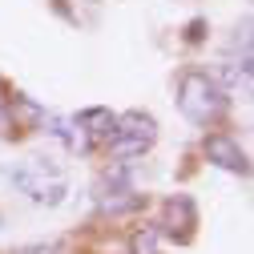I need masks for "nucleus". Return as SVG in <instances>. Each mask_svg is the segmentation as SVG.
I'll return each mask as SVG.
<instances>
[{
	"label": "nucleus",
	"instance_id": "nucleus-1",
	"mask_svg": "<svg viewBox=\"0 0 254 254\" xmlns=\"http://www.w3.org/2000/svg\"><path fill=\"white\" fill-rule=\"evenodd\" d=\"M178 105H182V113L194 125H210V121H218L222 113H226V93L214 85V77L194 69V73H186L182 85H178Z\"/></svg>",
	"mask_w": 254,
	"mask_h": 254
},
{
	"label": "nucleus",
	"instance_id": "nucleus-2",
	"mask_svg": "<svg viewBox=\"0 0 254 254\" xmlns=\"http://www.w3.org/2000/svg\"><path fill=\"white\" fill-rule=\"evenodd\" d=\"M153 137H157V125H153L149 113H125V117L113 121V137L105 145H109L113 157H137L153 145Z\"/></svg>",
	"mask_w": 254,
	"mask_h": 254
},
{
	"label": "nucleus",
	"instance_id": "nucleus-3",
	"mask_svg": "<svg viewBox=\"0 0 254 254\" xmlns=\"http://www.w3.org/2000/svg\"><path fill=\"white\" fill-rule=\"evenodd\" d=\"M202 153H206V162H214L218 170H230V174H246V170H250L242 145H238L230 133H210V137L202 141Z\"/></svg>",
	"mask_w": 254,
	"mask_h": 254
},
{
	"label": "nucleus",
	"instance_id": "nucleus-4",
	"mask_svg": "<svg viewBox=\"0 0 254 254\" xmlns=\"http://www.w3.org/2000/svg\"><path fill=\"white\" fill-rule=\"evenodd\" d=\"M113 113L109 109H85V113H77V129H81V145H97V141H109L113 137Z\"/></svg>",
	"mask_w": 254,
	"mask_h": 254
},
{
	"label": "nucleus",
	"instance_id": "nucleus-5",
	"mask_svg": "<svg viewBox=\"0 0 254 254\" xmlns=\"http://www.w3.org/2000/svg\"><path fill=\"white\" fill-rule=\"evenodd\" d=\"M166 222H170V230L178 226V242H186L190 234H194V222H198L194 202H190V198H182V194H174V198L166 202Z\"/></svg>",
	"mask_w": 254,
	"mask_h": 254
},
{
	"label": "nucleus",
	"instance_id": "nucleus-6",
	"mask_svg": "<svg viewBox=\"0 0 254 254\" xmlns=\"http://www.w3.org/2000/svg\"><path fill=\"white\" fill-rule=\"evenodd\" d=\"M133 254H157V230L153 226H141L133 234Z\"/></svg>",
	"mask_w": 254,
	"mask_h": 254
},
{
	"label": "nucleus",
	"instance_id": "nucleus-7",
	"mask_svg": "<svg viewBox=\"0 0 254 254\" xmlns=\"http://www.w3.org/2000/svg\"><path fill=\"white\" fill-rule=\"evenodd\" d=\"M20 254H61V250L57 246H24Z\"/></svg>",
	"mask_w": 254,
	"mask_h": 254
},
{
	"label": "nucleus",
	"instance_id": "nucleus-8",
	"mask_svg": "<svg viewBox=\"0 0 254 254\" xmlns=\"http://www.w3.org/2000/svg\"><path fill=\"white\" fill-rule=\"evenodd\" d=\"M0 121H4V109H0Z\"/></svg>",
	"mask_w": 254,
	"mask_h": 254
}]
</instances>
